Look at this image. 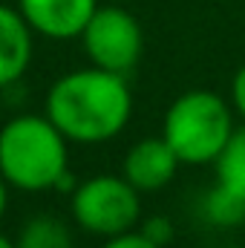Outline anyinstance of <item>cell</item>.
<instances>
[{"instance_id":"obj_6","label":"cell","mask_w":245,"mask_h":248,"mask_svg":"<svg viewBox=\"0 0 245 248\" xmlns=\"http://www.w3.org/2000/svg\"><path fill=\"white\" fill-rule=\"evenodd\" d=\"M23 20L32 26L38 38L46 41H78L92 12L101 6L98 0H15Z\"/></svg>"},{"instance_id":"obj_10","label":"cell","mask_w":245,"mask_h":248,"mask_svg":"<svg viewBox=\"0 0 245 248\" xmlns=\"http://www.w3.org/2000/svg\"><path fill=\"white\" fill-rule=\"evenodd\" d=\"M199 214L211 228H240L245 222V199L222 182H214L199 199Z\"/></svg>"},{"instance_id":"obj_12","label":"cell","mask_w":245,"mask_h":248,"mask_svg":"<svg viewBox=\"0 0 245 248\" xmlns=\"http://www.w3.org/2000/svg\"><path fill=\"white\" fill-rule=\"evenodd\" d=\"M138 231H141L150 243H156L159 248H168L173 240H176V225H173V219H170V217H165V214L141 217Z\"/></svg>"},{"instance_id":"obj_15","label":"cell","mask_w":245,"mask_h":248,"mask_svg":"<svg viewBox=\"0 0 245 248\" xmlns=\"http://www.w3.org/2000/svg\"><path fill=\"white\" fill-rule=\"evenodd\" d=\"M9 202H12V187H9V182L0 176V222H3V217H6V211H9Z\"/></svg>"},{"instance_id":"obj_11","label":"cell","mask_w":245,"mask_h":248,"mask_svg":"<svg viewBox=\"0 0 245 248\" xmlns=\"http://www.w3.org/2000/svg\"><path fill=\"white\" fill-rule=\"evenodd\" d=\"M214 170H216V182H222L245 199V124L234 130L231 141L214 162Z\"/></svg>"},{"instance_id":"obj_3","label":"cell","mask_w":245,"mask_h":248,"mask_svg":"<svg viewBox=\"0 0 245 248\" xmlns=\"http://www.w3.org/2000/svg\"><path fill=\"white\" fill-rule=\"evenodd\" d=\"M237 130V113L216 90H184L162 116V139L182 165H214Z\"/></svg>"},{"instance_id":"obj_9","label":"cell","mask_w":245,"mask_h":248,"mask_svg":"<svg viewBox=\"0 0 245 248\" xmlns=\"http://www.w3.org/2000/svg\"><path fill=\"white\" fill-rule=\"evenodd\" d=\"M17 248H75V237L72 228L58 219L55 214H35L29 217L17 237H15Z\"/></svg>"},{"instance_id":"obj_16","label":"cell","mask_w":245,"mask_h":248,"mask_svg":"<svg viewBox=\"0 0 245 248\" xmlns=\"http://www.w3.org/2000/svg\"><path fill=\"white\" fill-rule=\"evenodd\" d=\"M0 248H17V246H15V240H12V237H6V234L0 231Z\"/></svg>"},{"instance_id":"obj_14","label":"cell","mask_w":245,"mask_h":248,"mask_svg":"<svg viewBox=\"0 0 245 248\" xmlns=\"http://www.w3.org/2000/svg\"><path fill=\"white\" fill-rule=\"evenodd\" d=\"M101 248H159V246L150 243L138 228H133V231H127V234H119V237L104 240V246Z\"/></svg>"},{"instance_id":"obj_8","label":"cell","mask_w":245,"mask_h":248,"mask_svg":"<svg viewBox=\"0 0 245 248\" xmlns=\"http://www.w3.org/2000/svg\"><path fill=\"white\" fill-rule=\"evenodd\" d=\"M35 32L17 6L0 3V93L23 81L35 61Z\"/></svg>"},{"instance_id":"obj_7","label":"cell","mask_w":245,"mask_h":248,"mask_svg":"<svg viewBox=\"0 0 245 248\" xmlns=\"http://www.w3.org/2000/svg\"><path fill=\"white\" fill-rule=\"evenodd\" d=\"M179 168H182V162L170 150V144L162 139V133L133 141L122 159V176L138 193H156V190L168 187L176 179Z\"/></svg>"},{"instance_id":"obj_4","label":"cell","mask_w":245,"mask_h":248,"mask_svg":"<svg viewBox=\"0 0 245 248\" xmlns=\"http://www.w3.org/2000/svg\"><path fill=\"white\" fill-rule=\"evenodd\" d=\"M69 217L90 237H119L141 222V193L122 173H95L69 193Z\"/></svg>"},{"instance_id":"obj_1","label":"cell","mask_w":245,"mask_h":248,"mask_svg":"<svg viewBox=\"0 0 245 248\" xmlns=\"http://www.w3.org/2000/svg\"><path fill=\"white\" fill-rule=\"evenodd\" d=\"M133 107L136 101L127 75L92 63L58 75L44 95L49 122L69 139V144L84 147L122 136L133 119Z\"/></svg>"},{"instance_id":"obj_13","label":"cell","mask_w":245,"mask_h":248,"mask_svg":"<svg viewBox=\"0 0 245 248\" xmlns=\"http://www.w3.org/2000/svg\"><path fill=\"white\" fill-rule=\"evenodd\" d=\"M228 101H231V107H234V113H237V119L245 124V63L234 72V78H231V87H228Z\"/></svg>"},{"instance_id":"obj_2","label":"cell","mask_w":245,"mask_h":248,"mask_svg":"<svg viewBox=\"0 0 245 248\" xmlns=\"http://www.w3.org/2000/svg\"><path fill=\"white\" fill-rule=\"evenodd\" d=\"M66 173L69 139L46 113H17L0 124V176L12 190H58Z\"/></svg>"},{"instance_id":"obj_5","label":"cell","mask_w":245,"mask_h":248,"mask_svg":"<svg viewBox=\"0 0 245 248\" xmlns=\"http://www.w3.org/2000/svg\"><path fill=\"white\" fill-rule=\"evenodd\" d=\"M81 49L92 66L130 75L144 52V29L136 20L133 12L124 6L107 3L98 6L90 17V23L81 32Z\"/></svg>"}]
</instances>
